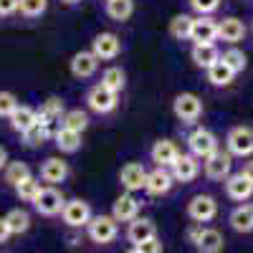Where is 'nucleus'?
<instances>
[{
  "mask_svg": "<svg viewBox=\"0 0 253 253\" xmlns=\"http://www.w3.org/2000/svg\"><path fill=\"white\" fill-rule=\"evenodd\" d=\"M187 243L195 248V253H223V248H225V238L218 228L198 225V223L190 225Z\"/></svg>",
  "mask_w": 253,
  "mask_h": 253,
  "instance_id": "nucleus-1",
  "label": "nucleus"
},
{
  "mask_svg": "<svg viewBox=\"0 0 253 253\" xmlns=\"http://www.w3.org/2000/svg\"><path fill=\"white\" fill-rule=\"evenodd\" d=\"M84 230L94 246H112L119 238V223L112 215H91Z\"/></svg>",
  "mask_w": 253,
  "mask_h": 253,
  "instance_id": "nucleus-2",
  "label": "nucleus"
},
{
  "mask_svg": "<svg viewBox=\"0 0 253 253\" xmlns=\"http://www.w3.org/2000/svg\"><path fill=\"white\" fill-rule=\"evenodd\" d=\"M33 210L38 215H43V218H56V215H61V210H63V205H66V198H63V193L58 187H53V185H46V187H41L38 190V195L33 198Z\"/></svg>",
  "mask_w": 253,
  "mask_h": 253,
  "instance_id": "nucleus-3",
  "label": "nucleus"
},
{
  "mask_svg": "<svg viewBox=\"0 0 253 253\" xmlns=\"http://www.w3.org/2000/svg\"><path fill=\"white\" fill-rule=\"evenodd\" d=\"M185 213H187V218L193 220V223L205 225V223L218 218V200L213 195H208V193H198V195H193V198L187 200Z\"/></svg>",
  "mask_w": 253,
  "mask_h": 253,
  "instance_id": "nucleus-4",
  "label": "nucleus"
},
{
  "mask_svg": "<svg viewBox=\"0 0 253 253\" xmlns=\"http://www.w3.org/2000/svg\"><path fill=\"white\" fill-rule=\"evenodd\" d=\"M91 205L86 200H81V198H71L66 200V205H63L61 210V220L66 228L71 230H81V228H86V223L91 220Z\"/></svg>",
  "mask_w": 253,
  "mask_h": 253,
  "instance_id": "nucleus-5",
  "label": "nucleus"
},
{
  "mask_svg": "<svg viewBox=\"0 0 253 253\" xmlns=\"http://www.w3.org/2000/svg\"><path fill=\"white\" fill-rule=\"evenodd\" d=\"M172 112H175V117H177L182 124H195V122L203 117V101H200V96L193 94V91H182V94H177L175 101H172Z\"/></svg>",
  "mask_w": 253,
  "mask_h": 253,
  "instance_id": "nucleus-6",
  "label": "nucleus"
},
{
  "mask_svg": "<svg viewBox=\"0 0 253 253\" xmlns=\"http://www.w3.org/2000/svg\"><path fill=\"white\" fill-rule=\"evenodd\" d=\"M187 150H190L193 157H198L203 162L205 157L218 152V137L210 129H205V126H198V129H193L190 137H187Z\"/></svg>",
  "mask_w": 253,
  "mask_h": 253,
  "instance_id": "nucleus-7",
  "label": "nucleus"
},
{
  "mask_svg": "<svg viewBox=\"0 0 253 253\" xmlns=\"http://www.w3.org/2000/svg\"><path fill=\"white\" fill-rule=\"evenodd\" d=\"M230 157H251L253 155V129L251 126H233L225 137Z\"/></svg>",
  "mask_w": 253,
  "mask_h": 253,
  "instance_id": "nucleus-8",
  "label": "nucleus"
},
{
  "mask_svg": "<svg viewBox=\"0 0 253 253\" xmlns=\"http://www.w3.org/2000/svg\"><path fill=\"white\" fill-rule=\"evenodd\" d=\"M230 170H233V157H230V152L218 150V152H213L210 157L203 160V172L213 182H223L230 175Z\"/></svg>",
  "mask_w": 253,
  "mask_h": 253,
  "instance_id": "nucleus-9",
  "label": "nucleus"
},
{
  "mask_svg": "<svg viewBox=\"0 0 253 253\" xmlns=\"http://www.w3.org/2000/svg\"><path fill=\"white\" fill-rule=\"evenodd\" d=\"M119 104V94L117 91H109L107 86L96 84L94 89H89L86 94V107L94 112V114H112Z\"/></svg>",
  "mask_w": 253,
  "mask_h": 253,
  "instance_id": "nucleus-10",
  "label": "nucleus"
},
{
  "mask_svg": "<svg viewBox=\"0 0 253 253\" xmlns=\"http://www.w3.org/2000/svg\"><path fill=\"white\" fill-rule=\"evenodd\" d=\"M157 236V225L152 218H144V215H137L134 220L126 223V230H124V238L129 246H139L144 241H150Z\"/></svg>",
  "mask_w": 253,
  "mask_h": 253,
  "instance_id": "nucleus-11",
  "label": "nucleus"
},
{
  "mask_svg": "<svg viewBox=\"0 0 253 253\" xmlns=\"http://www.w3.org/2000/svg\"><path fill=\"white\" fill-rule=\"evenodd\" d=\"M91 53L99 58V61H114L119 53H122V41L117 33H96L94 41H91Z\"/></svg>",
  "mask_w": 253,
  "mask_h": 253,
  "instance_id": "nucleus-12",
  "label": "nucleus"
},
{
  "mask_svg": "<svg viewBox=\"0 0 253 253\" xmlns=\"http://www.w3.org/2000/svg\"><path fill=\"white\" fill-rule=\"evenodd\" d=\"M175 177L167 167H155L152 172H147V182H144V193L152 195V198H162L172 190Z\"/></svg>",
  "mask_w": 253,
  "mask_h": 253,
  "instance_id": "nucleus-13",
  "label": "nucleus"
},
{
  "mask_svg": "<svg viewBox=\"0 0 253 253\" xmlns=\"http://www.w3.org/2000/svg\"><path fill=\"white\" fill-rule=\"evenodd\" d=\"M69 162L66 160H61V157H46L43 162H41V180H43L46 185H61V182H66L69 180Z\"/></svg>",
  "mask_w": 253,
  "mask_h": 253,
  "instance_id": "nucleus-14",
  "label": "nucleus"
},
{
  "mask_svg": "<svg viewBox=\"0 0 253 253\" xmlns=\"http://www.w3.org/2000/svg\"><path fill=\"white\" fill-rule=\"evenodd\" d=\"M200 160L198 157H193V155H182L180 152V157L175 160V165L170 167V172H172V177H175V182H182V185H187V182H193V180H198V175H200Z\"/></svg>",
  "mask_w": 253,
  "mask_h": 253,
  "instance_id": "nucleus-15",
  "label": "nucleus"
},
{
  "mask_svg": "<svg viewBox=\"0 0 253 253\" xmlns=\"http://www.w3.org/2000/svg\"><path fill=\"white\" fill-rule=\"evenodd\" d=\"M228 225L230 230H236L238 236L253 233V203H238L233 210L228 213Z\"/></svg>",
  "mask_w": 253,
  "mask_h": 253,
  "instance_id": "nucleus-16",
  "label": "nucleus"
},
{
  "mask_svg": "<svg viewBox=\"0 0 253 253\" xmlns=\"http://www.w3.org/2000/svg\"><path fill=\"white\" fill-rule=\"evenodd\" d=\"M139 210H142V205H139V200L134 198V193H122V195L112 203V218L122 225V223L134 220V218L139 215Z\"/></svg>",
  "mask_w": 253,
  "mask_h": 253,
  "instance_id": "nucleus-17",
  "label": "nucleus"
},
{
  "mask_svg": "<svg viewBox=\"0 0 253 253\" xmlns=\"http://www.w3.org/2000/svg\"><path fill=\"white\" fill-rule=\"evenodd\" d=\"M144 182H147V170L139 162H126L119 170V185L126 193H139V190H144Z\"/></svg>",
  "mask_w": 253,
  "mask_h": 253,
  "instance_id": "nucleus-18",
  "label": "nucleus"
},
{
  "mask_svg": "<svg viewBox=\"0 0 253 253\" xmlns=\"http://www.w3.org/2000/svg\"><path fill=\"white\" fill-rule=\"evenodd\" d=\"M223 182H225V195L233 200V203H246V200L253 198V182L243 172L228 175Z\"/></svg>",
  "mask_w": 253,
  "mask_h": 253,
  "instance_id": "nucleus-19",
  "label": "nucleus"
},
{
  "mask_svg": "<svg viewBox=\"0 0 253 253\" xmlns=\"http://www.w3.org/2000/svg\"><path fill=\"white\" fill-rule=\"evenodd\" d=\"M193 43H215L218 41V23L210 15L193 18V31H190Z\"/></svg>",
  "mask_w": 253,
  "mask_h": 253,
  "instance_id": "nucleus-20",
  "label": "nucleus"
},
{
  "mask_svg": "<svg viewBox=\"0 0 253 253\" xmlns=\"http://www.w3.org/2000/svg\"><path fill=\"white\" fill-rule=\"evenodd\" d=\"M243 38H246V23L241 18L228 15V18H223L218 23V41H223V43L236 46V43H241Z\"/></svg>",
  "mask_w": 253,
  "mask_h": 253,
  "instance_id": "nucleus-21",
  "label": "nucleus"
},
{
  "mask_svg": "<svg viewBox=\"0 0 253 253\" xmlns=\"http://www.w3.org/2000/svg\"><path fill=\"white\" fill-rule=\"evenodd\" d=\"M69 69L76 79H91L99 69V58L91 51H76L69 61Z\"/></svg>",
  "mask_w": 253,
  "mask_h": 253,
  "instance_id": "nucleus-22",
  "label": "nucleus"
},
{
  "mask_svg": "<svg viewBox=\"0 0 253 253\" xmlns=\"http://www.w3.org/2000/svg\"><path fill=\"white\" fill-rule=\"evenodd\" d=\"M150 157L157 167H167V170H170V167L175 165V160L180 157V150H177V144L172 139H157L152 144V150H150Z\"/></svg>",
  "mask_w": 253,
  "mask_h": 253,
  "instance_id": "nucleus-23",
  "label": "nucleus"
},
{
  "mask_svg": "<svg viewBox=\"0 0 253 253\" xmlns=\"http://www.w3.org/2000/svg\"><path fill=\"white\" fill-rule=\"evenodd\" d=\"M53 144L58 147V152L63 155H74L81 150V132H74L69 126H58L53 134Z\"/></svg>",
  "mask_w": 253,
  "mask_h": 253,
  "instance_id": "nucleus-24",
  "label": "nucleus"
},
{
  "mask_svg": "<svg viewBox=\"0 0 253 253\" xmlns=\"http://www.w3.org/2000/svg\"><path fill=\"white\" fill-rule=\"evenodd\" d=\"M8 122H10V126L15 132H28L31 126L38 122V109H33V107H26V104H18V109L8 117Z\"/></svg>",
  "mask_w": 253,
  "mask_h": 253,
  "instance_id": "nucleus-25",
  "label": "nucleus"
},
{
  "mask_svg": "<svg viewBox=\"0 0 253 253\" xmlns=\"http://www.w3.org/2000/svg\"><path fill=\"white\" fill-rule=\"evenodd\" d=\"M3 218H5V223H8V228H10V236H23V233H28L31 225H33L31 213H28V210H23V208L8 210Z\"/></svg>",
  "mask_w": 253,
  "mask_h": 253,
  "instance_id": "nucleus-26",
  "label": "nucleus"
},
{
  "mask_svg": "<svg viewBox=\"0 0 253 253\" xmlns=\"http://www.w3.org/2000/svg\"><path fill=\"white\" fill-rule=\"evenodd\" d=\"M190 58H193L195 66H200V69H210V66H213V63L220 58V51L215 48V43H193Z\"/></svg>",
  "mask_w": 253,
  "mask_h": 253,
  "instance_id": "nucleus-27",
  "label": "nucleus"
},
{
  "mask_svg": "<svg viewBox=\"0 0 253 253\" xmlns=\"http://www.w3.org/2000/svg\"><path fill=\"white\" fill-rule=\"evenodd\" d=\"M26 177H31V167H28L26 162L13 160V162H8V165L3 167V180H5L10 187H15L18 182H23Z\"/></svg>",
  "mask_w": 253,
  "mask_h": 253,
  "instance_id": "nucleus-28",
  "label": "nucleus"
},
{
  "mask_svg": "<svg viewBox=\"0 0 253 253\" xmlns=\"http://www.w3.org/2000/svg\"><path fill=\"white\" fill-rule=\"evenodd\" d=\"M134 13V0H107V15L117 23L129 20Z\"/></svg>",
  "mask_w": 253,
  "mask_h": 253,
  "instance_id": "nucleus-29",
  "label": "nucleus"
},
{
  "mask_svg": "<svg viewBox=\"0 0 253 253\" xmlns=\"http://www.w3.org/2000/svg\"><path fill=\"white\" fill-rule=\"evenodd\" d=\"M23 139H26L28 147H38V144L48 142V139H51V124L43 122V119H38L28 132H23Z\"/></svg>",
  "mask_w": 253,
  "mask_h": 253,
  "instance_id": "nucleus-30",
  "label": "nucleus"
},
{
  "mask_svg": "<svg viewBox=\"0 0 253 253\" xmlns=\"http://www.w3.org/2000/svg\"><path fill=\"white\" fill-rule=\"evenodd\" d=\"M63 112H66V107H63V99L58 96H48L43 104H41V109H38V119H43V122H56L63 117Z\"/></svg>",
  "mask_w": 253,
  "mask_h": 253,
  "instance_id": "nucleus-31",
  "label": "nucleus"
},
{
  "mask_svg": "<svg viewBox=\"0 0 253 253\" xmlns=\"http://www.w3.org/2000/svg\"><path fill=\"white\" fill-rule=\"evenodd\" d=\"M101 86H107L109 91H122L124 89V84H126V74H124V69L122 66H109V69H104V74H101Z\"/></svg>",
  "mask_w": 253,
  "mask_h": 253,
  "instance_id": "nucleus-32",
  "label": "nucleus"
},
{
  "mask_svg": "<svg viewBox=\"0 0 253 253\" xmlns=\"http://www.w3.org/2000/svg\"><path fill=\"white\" fill-rule=\"evenodd\" d=\"M220 61H223L233 74H241V71H246V66H248V56H246L241 48H236V46L225 48V51L220 53Z\"/></svg>",
  "mask_w": 253,
  "mask_h": 253,
  "instance_id": "nucleus-33",
  "label": "nucleus"
},
{
  "mask_svg": "<svg viewBox=\"0 0 253 253\" xmlns=\"http://www.w3.org/2000/svg\"><path fill=\"white\" fill-rule=\"evenodd\" d=\"M190 31H193V15L180 13L170 20V36L175 41H190Z\"/></svg>",
  "mask_w": 253,
  "mask_h": 253,
  "instance_id": "nucleus-34",
  "label": "nucleus"
},
{
  "mask_svg": "<svg viewBox=\"0 0 253 253\" xmlns=\"http://www.w3.org/2000/svg\"><path fill=\"white\" fill-rule=\"evenodd\" d=\"M205 71H208V81L213 84V86H228V84L233 81V76H236V74L230 71L220 58H218L210 69H205Z\"/></svg>",
  "mask_w": 253,
  "mask_h": 253,
  "instance_id": "nucleus-35",
  "label": "nucleus"
},
{
  "mask_svg": "<svg viewBox=\"0 0 253 253\" xmlns=\"http://www.w3.org/2000/svg\"><path fill=\"white\" fill-rule=\"evenodd\" d=\"M61 126H69V129H74V132H84L89 126V114L81 112V109H69L61 117Z\"/></svg>",
  "mask_w": 253,
  "mask_h": 253,
  "instance_id": "nucleus-36",
  "label": "nucleus"
},
{
  "mask_svg": "<svg viewBox=\"0 0 253 253\" xmlns=\"http://www.w3.org/2000/svg\"><path fill=\"white\" fill-rule=\"evenodd\" d=\"M13 190H15V198H18L20 203H33V198L38 195V190H41V180H36V177L31 175V177H26L23 182H18Z\"/></svg>",
  "mask_w": 253,
  "mask_h": 253,
  "instance_id": "nucleus-37",
  "label": "nucleus"
},
{
  "mask_svg": "<svg viewBox=\"0 0 253 253\" xmlns=\"http://www.w3.org/2000/svg\"><path fill=\"white\" fill-rule=\"evenodd\" d=\"M18 10H20V15H26V18H41L48 10V0H20Z\"/></svg>",
  "mask_w": 253,
  "mask_h": 253,
  "instance_id": "nucleus-38",
  "label": "nucleus"
},
{
  "mask_svg": "<svg viewBox=\"0 0 253 253\" xmlns=\"http://www.w3.org/2000/svg\"><path fill=\"white\" fill-rule=\"evenodd\" d=\"M18 109V96L13 91H0V117L8 119Z\"/></svg>",
  "mask_w": 253,
  "mask_h": 253,
  "instance_id": "nucleus-39",
  "label": "nucleus"
},
{
  "mask_svg": "<svg viewBox=\"0 0 253 253\" xmlns=\"http://www.w3.org/2000/svg\"><path fill=\"white\" fill-rule=\"evenodd\" d=\"M187 3L198 15H210L220 8V0H187Z\"/></svg>",
  "mask_w": 253,
  "mask_h": 253,
  "instance_id": "nucleus-40",
  "label": "nucleus"
},
{
  "mask_svg": "<svg viewBox=\"0 0 253 253\" xmlns=\"http://www.w3.org/2000/svg\"><path fill=\"white\" fill-rule=\"evenodd\" d=\"M137 248H139V253H162V241H160V236H155L150 241L139 243Z\"/></svg>",
  "mask_w": 253,
  "mask_h": 253,
  "instance_id": "nucleus-41",
  "label": "nucleus"
},
{
  "mask_svg": "<svg viewBox=\"0 0 253 253\" xmlns=\"http://www.w3.org/2000/svg\"><path fill=\"white\" fill-rule=\"evenodd\" d=\"M18 3L20 0H0V18H8V15L18 13Z\"/></svg>",
  "mask_w": 253,
  "mask_h": 253,
  "instance_id": "nucleus-42",
  "label": "nucleus"
},
{
  "mask_svg": "<svg viewBox=\"0 0 253 253\" xmlns=\"http://www.w3.org/2000/svg\"><path fill=\"white\" fill-rule=\"evenodd\" d=\"M8 241H10V228H8L5 218H0V246L8 243Z\"/></svg>",
  "mask_w": 253,
  "mask_h": 253,
  "instance_id": "nucleus-43",
  "label": "nucleus"
},
{
  "mask_svg": "<svg viewBox=\"0 0 253 253\" xmlns=\"http://www.w3.org/2000/svg\"><path fill=\"white\" fill-rule=\"evenodd\" d=\"M241 172H243V175H246V177L253 182V160H251V162H246V165L241 167Z\"/></svg>",
  "mask_w": 253,
  "mask_h": 253,
  "instance_id": "nucleus-44",
  "label": "nucleus"
},
{
  "mask_svg": "<svg viewBox=\"0 0 253 253\" xmlns=\"http://www.w3.org/2000/svg\"><path fill=\"white\" fill-rule=\"evenodd\" d=\"M8 162H10V160H8V150H5V147H0V170H3Z\"/></svg>",
  "mask_w": 253,
  "mask_h": 253,
  "instance_id": "nucleus-45",
  "label": "nucleus"
},
{
  "mask_svg": "<svg viewBox=\"0 0 253 253\" xmlns=\"http://www.w3.org/2000/svg\"><path fill=\"white\" fill-rule=\"evenodd\" d=\"M61 3H63V5H79L81 0H61Z\"/></svg>",
  "mask_w": 253,
  "mask_h": 253,
  "instance_id": "nucleus-46",
  "label": "nucleus"
},
{
  "mask_svg": "<svg viewBox=\"0 0 253 253\" xmlns=\"http://www.w3.org/2000/svg\"><path fill=\"white\" fill-rule=\"evenodd\" d=\"M124 253H139V248H137V246H132V248H126Z\"/></svg>",
  "mask_w": 253,
  "mask_h": 253,
  "instance_id": "nucleus-47",
  "label": "nucleus"
},
{
  "mask_svg": "<svg viewBox=\"0 0 253 253\" xmlns=\"http://www.w3.org/2000/svg\"><path fill=\"white\" fill-rule=\"evenodd\" d=\"M251 23H253V20H251Z\"/></svg>",
  "mask_w": 253,
  "mask_h": 253,
  "instance_id": "nucleus-48",
  "label": "nucleus"
}]
</instances>
